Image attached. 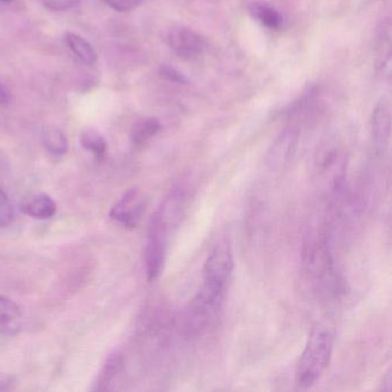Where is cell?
<instances>
[{
  "mask_svg": "<svg viewBox=\"0 0 392 392\" xmlns=\"http://www.w3.org/2000/svg\"><path fill=\"white\" fill-rule=\"evenodd\" d=\"M233 271V258L227 244L218 245L206 260L202 269V286L191 307L200 314L214 317L221 307L226 288Z\"/></svg>",
  "mask_w": 392,
  "mask_h": 392,
  "instance_id": "obj_1",
  "label": "cell"
},
{
  "mask_svg": "<svg viewBox=\"0 0 392 392\" xmlns=\"http://www.w3.org/2000/svg\"><path fill=\"white\" fill-rule=\"evenodd\" d=\"M333 335L324 328L312 330L296 369V382L307 389L322 376L333 357Z\"/></svg>",
  "mask_w": 392,
  "mask_h": 392,
  "instance_id": "obj_2",
  "label": "cell"
},
{
  "mask_svg": "<svg viewBox=\"0 0 392 392\" xmlns=\"http://www.w3.org/2000/svg\"><path fill=\"white\" fill-rule=\"evenodd\" d=\"M171 226H174V223L160 209L153 215L145 249V265L149 281L157 280L164 271Z\"/></svg>",
  "mask_w": 392,
  "mask_h": 392,
  "instance_id": "obj_3",
  "label": "cell"
},
{
  "mask_svg": "<svg viewBox=\"0 0 392 392\" xmlns=\"http://www.w3.org/2000/svg\"><path fill=\"white\" fill-rule=\"evenodd\" d=\"M169 47L180 58L193 59L202 56L206 51L207 43L202 35L187 27H175L167 36Z\"/></svg>",
  "mask_w": 392,
  "mask_h": 392,
  "instance_id": "obj_4",
  "label": "cell"
},
{
  "mask_svg": "<svg viewBox=\"0 0 392 392\" xmlns=\"http://www.w3.org/2000/svg\"><path fill=\"white\" fill-rule=\"evenodd\" d=\"M147 206V200L140 195L137 188L128 190L125 196L113 206L109 215L113 220L127 228H135L140 221Z\"/></svg>",
  "mask_w": 392,
  "mask_h": 392,
  "instance_id": "obj_5",
  "label": "cell"
},
{
  "mask_svg": "<svg viewBox=\"0 0 392 392\" xmlns=\"http://www.w3.org/2000/svg\"><path fill=\"white\" fill-rule=\"evenodd\" d=\"M299 130L296 127H288L281 133L268 151L267 164L271 169H280L289 161L298 143Z\"/></svg>",
  "mask_w": 392,
  "mask_h": 392,
  "instance_id": "obj_6",
  "label": "cell"
},
{
  "mask_svg": "<svg viewBox=\"0 0 392 392\" xmlns=\"http://www.w3.org/2000/svg\"><path fill=\"white\" fill-rule=\"evenodd\" d=\"M372 133L377 152H386L391 135V113L386 104H379L372 116Z\"/></svg>",
  "mask_w": 392,
  "mask_h": 392,
  "instance_id": "obj_7",
  "label": "cell"
},
{
  "mask_svg": "<svg viewBox=\"0 0 392 392\" xmlns=\"http://www.w3.org/2000/svg\"><path fill=\"white\" fill-rule=\"evenodd\" d=\"M22 327V312L16 302L0 296V335L14 336Z\"/></svg>",
  "mask_w": 392,
  "mask_h": 392,
  "instance_id": "obj_8",
  "label": "cell"
},
{
  "mask_svg": "<svg viewBox=\"0 0 392 392\" xmlns=\"http://www.w3.org/2000/svg\"><path fill=\"white\" fill-rule=\"evenodd\" d=\"M21 211L35 219H50L56 214V205L49 195L37 193L29 197L21 204Z\"/></svg>",
  "mask_w": 392,
  "mask_h": 392,
  "instance_id": "obj_9",
  "label": "cell"
},
{
  "mask_svg": "<svg viewBox=\"0 0 392 392\" xmlns=\"http://www.w3.org/2000/svg\"><path fill=\"white\" fill-rule=\"evenodd\" d=\"M247 11L252 16L253 19L257 20L259 23L265 25L268 29L280 28L282 25V16L280 13L275 10L274 7L269 4L262 3V1H253L249 4Z\"/></svg>",
  "mask_w": 392,
  "mask_h": 392,
  "instance_id": "obj_10",
  "label": "cell"
},
{
  "mask_svg": "<svg viewBox=\"0 0 392 392\" xmlns=\"http://www.w3.org/2000/svg\"><path fill=\"white\" fill-rule=\"evenodd\" d=\"M121 369V355L120 353H113V355H109L106 362L104 365L98 380H97L94 390L96 391H107V390H111V388H112L111 386L116 381Z\"/></svg>",
  "mask_w": 392,
  "mask_h": 392,
  "instance_id": "obj_11",
  "label": "cell"
},
{
  "mask_svg": "<svg viewBox=\"0 0 392 392\" xmlns=\"http://www.w3.org/2000/svg\"><path fill=\"white\" fill-rule=\"evenodd\" d=\"M66 43L68 45L69 49L78 56V59L82 63L87 65H94L97 61L96 51L90 44L85 41V38H82L78 35L73 34V32H67L66 34Z\"/></svg>",
  "mask_w": 392,
  "mask_h": 392,
  "instance_id": "obj_12",
  "label": "cell"
},
{
  "mask_svg": "<svg viewBox=\"0 0 392 392\" xmlns=\"http://www.w3.org/2000/svg\"><path fill=\"white\" fill-rule=\"evenodd\" d=\"M161 129L159 120L156 118H143L138 121L131 131V140L135 145H143L154 137Z\"/></svg>",
  "mask_w": 392,
  "mask_h": 392,
  "instance_id": "obj_13",
  "label": "cell"
},
{
  "mask_svg": "<svg viewBox=\"0 0 392 392\" xmlns=\"http://www.w3.org/2000/svg\"><path fill=\"white\" fill-rule=\"evenodd\" d=\"M45 149L54 156H63L68 151V140L63 131L56 127H47L42 135Z\"/></svg>",
  "mask_w": 392,
  "mask_h": 392,
  "instance_id": "obj_14",
  "label": "cell"
},
{
  "mask_svg": "<svg viewBox=\"0 0 392 392\" xmlns=\"http://www.w3.org/2000/svg\"><path fill=\"white\" fill-rule=\"evenodd\" d=\"M82 147L87 151L94 153L98 160H103L106 156L107 143L105 138L98 133V131L87 129L81 134Z\"/></svg>",
  "mask_w": 392,
  "mask_h": 392,
  "instance_id": "obj_15",
  "label": "cell"
},
{
  "mask_svg": "<svg viewBox=\"0 0 392 392\" xmlns=\"http://www.w3.org/2000/svg\"><path fill=\"white\" fill-rule=\"evenodd\" d=\"M13 216L14 213L10 200L0 188V228L8 226L12 222Z\"/></svg>",
  "mask_w": 392,
  "mask_h": 392,
  "instance_id": "obj_16",
  "label": "cell"
},
{
  "mask_svg": "<svg viewBox=\"0 0 392 392\" xmlns=\"http://www.w3.org/2000/svg\"><path fill=\"white\" fill-rule=\"evenodd\" d=\"M107 6L118 12H129L142 5L143 0H104Z\"/></svg>",
  "mask_w": 392,
  "mask_h": 392,
  "instance_id": "obj_17",
  "label": "cell"
},
{
  "mask_svg": "<svg viewBox=\"0 0 392 392\" xmlns=\"http://www.w3.org/2000/svg\"><path fill=\"white\" fill-rule=\"evenodd\" d=\"M160 75L162 78L169 80V82H174L178 85H185L188 80L182 73L178 72V69H175L171 66L164 65L160 67Z\"/></svg>",
  "mask_w": 392,
  "mask_h": 392,
  "instance_id": "obj_18",
  "label": "cell"
},
{
  "mask_svg": "<svg viewBox=\"0 0 392 392\" xmlns=\"http://www.w3.org/2000/svg\"><path fill=\"white\" fill-rule=\"evenodd\" d=\"M78 1L80 0H42V3L47 10L56 11V12L71 10L78 5Z\"/></svg>",
  "mask_w": 392,
  "mask_h": 392,
  "instance_id": "obj_19",
  "label": "cell"
},
{
  "mask_svg": "<svg viewBox=\"0 0 392 392\" xmlns=\"http://www.w3.org/2000/svg\"><path fill=\"white\" fill-rule=\"evenodd\" d=\"M8 102H10V94L3 85H0V106L6 105Z\"/></svg>",
  "mask_w": 392,
  "mask_h": 392,
  "instance_id": "obj_20",
  "label": "cell"
},
{
  "mask_svg": "<svg viewBox=\"0 0 392 392\" xmlns=\"http://www.w3.org/2000/svg\"><path fill=\"white\" fill-rule=\"evenodd\" d=\"M0 1H3V3H11L12 0H0Z\"/></svg>",
  "mask_w": 392,
  "mask_h": 392,
  "instance_id": "obj_21",
  "label": "cell"
}]
</instances>
